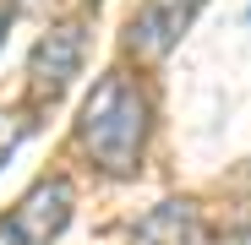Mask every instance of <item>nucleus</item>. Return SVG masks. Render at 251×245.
Returning <instances> with one entry per match:
<instances>
[{
  "label": "nucleus",
  "mask_w": 251,
  "mask_h": 245,
  "mask_svg": "<svg viewBox=\"0 0 251 245\" xmlns=\"http://www.w3.org/2000/svg\"><path fill=\"white\" fill-rule=\"evenodd\" d=\"M76 142L104 175H115V180L137 175L142 142H148V93L126 71H109L76 114Z\"/></svg>",
  "instance_id": "obj_1"
},
{
  "label": "nucleus",
  "mask_w": 251,
  "mask_h": 245,
  "mask_svg": "<svg viewBox=\"0 0 251 245\" xmlns=\"http://www.w3.org/2000/svg\"><path fill=\"white\" fill-rule=\"evenodd\" d=\"M82 55H88V33H82V22L50 27V33L33 44V55H27L33 93H38V98H60V93L71 88V76L82 71Z\"/></svg>",
  "instance_id": "obj_2"
},
{
  "label": "nucleus",
  "mask_w": 251,
  "mask_h": 245,
  "mask_svg": "<svg viewBox=\"0 0 251 245\" xmlns=\"http://www.w3.org/2000/svg\"><path fill=\"white\" fill-rule=\"evenodd\" d=\"M197 11H202V0H142V11L126 27V44L142 60H158L180 44V33L197 22Z\"/></svg>",
  "instance_id": "obj_3"
},
{
  "label": "nucleus",
  "mask_w": 251,
  "mask_h": 245,
  "mask_svg": "<svg viewBox=\"0 0 251 245\" xmlns=\"http://www.w3.org/2000/svg\"><path fill=\"white\" fill-rule=\"evenodd\" d=\"M71 207H76V191H71V180H38L22 201H17V213H11V223L22 229V240L27 245H55L60 234H66V223H71Z\"/></svg>",
  "instance_id": "obj_4"
},
{
  "label": "nucleus",
  "mask_w": 251,
  "mask_h": 245,
  "mask_svg": "<svg viewBox=\"0 0 251 245\" xmlns=\"http://www.w3.org/2000/svg\"><path fill=\"white\" fill-rule=\"evenodd\" d=\"M137 245H197V207L186 196L158 201V207L137 223Z\"/></svg>",
  "instance_id": "obj_5"
},
{
  "label": "nucleus",
  "mask_w": 251,
  "mask_h": 245,
  "mask_svg": "<svg viewBox=\"0 0 251 245\" xmlns=\"http://www.w3.org/2000/svg\"><path fill=\"white\" fill-rule=\"evenodd\" d=\"M33 131V120L27 114H17V109H0V163H6L17 147H22V136Z\"/></svg>",
  "instance_id": "obj_6"
},
{
  "label": "nucleus",
  "mask_w": 251,
  "mask_h": 245,
  "mask_svg": "<svg viewBox=\"0 0 251 245\" xmlns=\"http://www.w3.org/2000/svg\"><path fill=\"white\" fill-rule=\"evenodd\" d=\"M0 245H27V240H22V229H17L11 218H6V223H0Z\"/></svg>",
  "instance_id": "obj_7"
},
{
  "label": "nucleus",
  "mask_w": 251,
  "mask_h": 245,
  "mask_svg": "<svg viewBox=\"0 0 251 245\" xmlns=\"http://www.w3.org/2000/svg\"><path fill=\"white\" fill-rule=\"evenodd\" d=\"M6 27H11V6H0V44H6Z\"/></svg>",
  "instance_id": "obj_8"
},
{
  "label": "nucleus",
  "mask_w": 251,
  "mask_h": 245,
  "mask_svg": "<svg viewBox=\"0 0 251 245\" xmlns=\"http://www.w3.org/2000/svg\"><path fill=\"white\" fill-rule=\"evenodd\" d=\"M11 6H22V11H38V6H44V0H11Z\"/></svg>",
  "instance_id": "obj_9"
},
{
  "label": "nucleus",
  "mask_w": 251,
  "mask_h": 245,
  "mask_svg": "<svg viewBox=\"0 0 251 245\" xmlns=\"http://www.w3.org/2000/svg\"><path fill=\"white\" fill-rule=\"evenodd\" d=\"M197 245H202V240H197Z\"/></svg>",
  "instance_id": "obj_10"
}]
</instances>
